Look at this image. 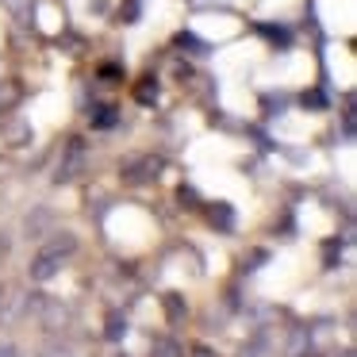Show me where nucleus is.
<instances>
[{"instance_id": "nucleus-4", "label": "nucleus", "mask_w": 357, "mask_h": 357, "mask_svg": "<svg viewBox=\"0 0 357 357\" xmlns=\"http://www.w3.org/2000/svg\"><path fill=\"white\" fill-rule=\"evenodd\" d=\"M43 250H50V254H58V257H70L73 250H77V234L73 231H54V238H50Z\"/></svg>"}, {"instance_id": "nucleus-2", "label": "nucleus", "mask_w": 357, "mask_h": 357, "mask_svg": "<svg viewBox=\"0 0 357 357\" xmlns=\"http://www.w3.org/2000/svg\"><path fill=\"white\" fill-rule=\"evenodd\" d=\"M62 261H66V257L50 254V250H39V254H35V261L27 265V277L39 280V284H47V280H54L58 273H62Z\"/></svg>"}, {"instance_id": "nucleus-5", "label": "nucleus", "mask_w": 357, "mask_h": 357, "mask_svg": "<svg viewBox=\"0 0 357 357\" xmlns=\"http://www.w3.org/2000/svg\"><path fill=\"white\" fill-rule=\"evenodd\" d=\"M123 334H127V315L112 311V315H108V331H104V338H108V342H123Z\"/></svg>"}, {"instance_id": "nucleus-1", "label": "nucleus", "mask_w": 357, "mask_h": 357, "mask_svg": "<svg viewBox=\"0 0 357 357\" xmlns=\"http://www.w3.org/2000/svg\"><path fill=\"white\" fill-rule=\"evenodd\" d=\"M165 169L162 158L154 154H142V158H131V162H123V181L127 185H150V181H158Z\"/></svg>"}, {"instance_id": "nucleus-8", "label": "nucleus", "mask_w": 357, "mask_h": 357, "mask_svg": "<svg viewBox=\"0 0 357 357\" xmlns=\"http://www.w3.org/2000/svg\"><path fill=\"white\" fill-rule=\"evenodd\" d=\"M93 127H116V108H100L93 116Z\"/></svg>"}, {"instance_id": "nucleus-13", "label": "nucleus", "mask_w": 357, "mask_h": 357, "mask_svg": "<svg viewBox=\"0 0 357 357\" xmlns=\"http://www.w3.org/2000/svg\"><path fill=\"white\" fill-rule=\"evenodd\" d=\"M119 357H123V354H119Z\"/></svg>"}, {"instance_id": "nucleus-6", "label": "nucleus", "mask_w": 357, "mask_h": 357, "mask_svg": "<svg viewBox=\"0 0 357 357\" xmlns=\"http://www.w3.org/2000/svg\"><path fill=\"white\" fill-rule=\"evenodd\" d=\"M135 100H139V104H154V100H158V81H154V77L142 81V85L135 89Z\"/></svg>"}, {"instance_id": "nucleus-9", "label": "nucleus", "mask_w": 357, "mask_h": 357, "mask_svg": "<svg viewBox=\"0 0 357 357\" xmlns=\"http://www.w3.org/2000/svg\"><path fill=\"white\" fill-rule=\"evenodd\" d=\"M0 357H20V354H16V346H12V342H0Z\"/></svg>"}, {"instance_id": "nucleus-10", "label": "nucleus", "mask_w": 357, "mask_h": 357, "mask_svg": "<svg viewBox=\"0 0 357 357\" xmlns=\"http://www.w3.org/2000/svg\"><path fill=\"white\" fill-rule=\"evenodd\" d=\"M303 104H311V108H323V96L311 93V96H303Z\"/></svg>"}, {"instance_id": "nucleus-3", "label": "nucleus", "mask_w": 357, "mask_h": 357, "mask_svg": "<svg viewBox=\"0 0 357 357\" xmlns=\"http://www.w3.org/2000/svg\"><path fill=\"white\" fill-rule=\"evenodd\" d=\"M85 169V146H81V139H73L70 142V150H66V158H62V165H58V185H66V181H73L77 173Z\"/></svg>"}, {"instance_id": "nucleus-11", "label": "nucleus", "mask_w": 357, "mask_h": 357, "mask_svg": "<svg viewBox=\"0 0 357 357\" xmlns=\"http://www.w3.org/2000/svg\"><path fill=\"white\" fill-rule=\"evenodd\" d=\"M196 357H215L211 349H204V346H196Z\"/></svg>"}, {"instance_id": "nucleus-7", "label": "nucleus", "mask_w": 357, "mask_h": 357, "mask_svg": "<svg viewBox=\"0 0 357 357\" xmlns=\"http://www.w3.org/2000/svg\"><path fill=\"white\" fill-rule=\"evenodd\" d=\"M165 311H169V319H185L188 315V307L181 303L177 292H165Z\"/></svg>"}, {"instance_id": "nucleus-12", "label": "nucleus", "mask_w": 357, "mask_h": 357, "mask_svg": "<svg viewBox=\"0 0 357 357\" xmlns=\"http://www.w3.org/2000/svg\"><path fill=\"white\" fill-rule=\"evenodd\" d=\"M342 357H354V354H342Z\"/></svg>"}]
</instances>
